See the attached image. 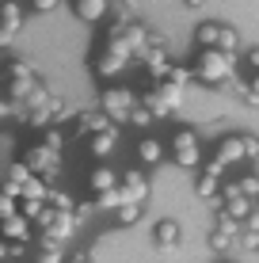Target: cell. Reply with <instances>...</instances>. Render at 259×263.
Segmentation results:
<instances>
[{"mask_svg": "<svg viewBox=\"0 0 259 263\" xmlns=\"http://www.w3.org/2000/svg\"><path fill=\"white\" fill-rule=\"evenodd\" d=\"M168 157L187 172H198L202 168V141L194 138V130H175L172 141H168Z\"/></svg>", "mask_w": 259, "mask_h": 263, "instance_id": "obj_5", "label": "cell"}, {"mask_svg": "<svg viewBox=\"0 0 259 263\" xmlns=\"http://www.w3.org/2000/svg\"><path fill=\"white\" fill-rule=\"evenodd\" d=\"M194 80L206 88H225L236 77V53H221V50H198L194 53Z\"/></svg>", "mask_w": 259, "mask_h": 263, "instance_id": "obj_1", "label": "cell"}, {"mask_svg": "<svg viewBox=\"0 0 259 263\" xmlns=\"http://www.w3.org/2000/svg\"><path fill=\"white\" fill-rule=\"evenodd\" d=\"M133 157H137V164H141V168H156V164H164L168 145L160 141L156 134H141L137 145H133Z\"/></svg>", "mask_w": 259, "mask_h": 263, "instance_id": "obj_8", "label": "cell"}, {"mask_svg": "<svg viewBox=\"0 0 259 263\" xmlns=\"http://www.w3.org/2000/svg\"><path fill=\"white\" fill-rule=\"evenodd\" d=\"M130 61L126 58H118V53H111V50H99L95 53V61H92V69H95V77L99 80H118L122 72H126Z\"/></svg>", "mask_w": 259, "mask_h": 263, "instance_id": "obj_11", "label": "cell"}, {"mask_svg": "<svg viewBox=\"0 0 259 263\" xmlns=\"http://www.w3.org/2000/svg\"><path fill=\"white\" fill-rule=\"evenodd\" d=\"M164 80H168V84H175V88H187L194 80V72H191V65H168Z\"/></svg>", "mask_w": 259, "mask_h": 263, "instance_id": "obj_25", "label": "cell"}, {"mask_svg": "<svg viewBox=\"0 0 259 263\" xmlns=\"http://www.w3.org/2000/svg\"><path fill=\"white\" fill-rule=\"evenodd\" d=\"M122 202H126V191H122V187H118V183H114V187H111V191H103V195H95V210H111V214H114V210H118V206H122Z\"/></svg>", "mask_w": 259, "mask_h": 263, "instance_id": "obj_20", "label": "cell"}, {"mask_svg": "<svg viewBox=\"0 0 259 263\" xmlns=\"http://www.w3.org/2000/svg\"><path fill=\"white\" fill-rule=\"evenodd\" d=\"M240 145H244V160H259V138L255 134H240Z\"/></svg>", "mask_w": 259, "mask_h": 263, "instance_id": "obj_30", "label": "cell"}, {"mask_svg": "<svg viewBox=\"0 0 259 263\" xmlns=\"http://www.w3.org/2000/svg\"><path fill=\"white\" fill-rule=\"evenodd\" d=\"M137 107V92L126 84H111V88H103V96H99V111L107 115V122H114V126H126L130 119V111Z\"/></svg>", "mask_w": 259, "mask_h": 263, "instance_id": "obj_2", "label": "cell"}, {"mask_svg": "<svg viewBox=\"0 0 259 263\" xmlns=\"http://www.w3.org/2000/svg\"><path fill=\"white\" fill-rule=\"evenodd\" d=\"M236 244H240V248H248V252H259V229H248V225H240Z\"/></svg>", "mask_w": 259, "mask_h": 263, "instance_id": "obj_27", "label": "cell"}, {"mask_svg": "<svg viewBox=\"0 0 259 263\" xmlns=\"http://www.w3.org/2000/svg\"><path fill=\"white\" fill-rule=\"evenodd\" d=\"M156 119H153V111H149V107H133L130 111V119H126V126H133V130H141V134H149V126H153Z\"/></svg>", "mask_w": 259, "mask_h": 263, "instance_id": "obj_24", "label": "cell"}, {"mask_svg": "<svg viewBox=\"0 0 259 263\" xmlns=\"http://www.w3.org/2000/svg\"><path fill=\"white\" fill-rule=\"evenodd\" d=\"M19 23H23V8L15 4V0H8V4H0V27H8V31H19Z\"/></svg>", "mask_w": 259, "mask_h": 263, "instance_id": "obj_19", "label": "cell"}, {"mask_svg": "<svg viewBox=\"0 0 259 263\" xmlns=\"http://www.w3.org/2000/svg\"><path fill=\"white\" fill-rule=\"evenodd\" d=\"M73 138H92V134H99V130H107V126H114V122H107V115L103 111H76L73 115Z\"/></svg>", "mask_w": 259, "mask_h": 263, "instance_id": "obj_10", "label": "cell"}, {"mask_svg": "<svg viewBox=\"0 0 259 263\" xmlns=\"http://www.w3.org/2000/svg\"><path fill=\"white\" fill-rule=\"evenodd\" d=\"M57 4H61V0H31L34 12H57Z\"/></svg>", "mask_w": 259, "mask_h": 263, "instance_id": "obj_35", "label": "cell"}, {"mask_svg": "<svg viewBox=\"0 0 259 263\" xmlns=\"http://www.w3.org/2000/svg\"><path fill=\"white\" fill-rule=\"evenodd\" d=\"M4 256H8V248H4V244H0V259H4Z\"/></svg>", "mask_w": 259, "mask_h": 263, "instance_id": "obj_41", "label": "cell"}, {"mask_svg": "<svg viewBox=\"0 0 259 263\" xmlns=\"http://www.w3.org/2000/svg\"><path fill=\"white\" fill-rule=\"evenodd\" d=\"M23 164H27V172L31 176H42L46 183H53L57 179V172H61V153H53V149H46V145H31V149L23 153Z\"/></svg>", "mask_w": 259, "mask_h": 263, "instance_id": "obj_7", "label": "cell"}, {"mask_svg": "<svg viewBox=\"0 0 259 263\" xmlns=\"http://www.w3.org/2000/svg\"><path fill=\"white\" fill-rule=\"evenodd\" d=\"M42 145L53 153H61L65 149V130H57V126H42Z\"/></svg>", "mask_w": 259, "mask_h": 263, "instance_id": "obj_26", "label": "cell"}, {"mask_svg": "<svg viewBox=\"0 0 259 263\" xmlns=\"http://www.w3.org/2000/svg\"><path fill=\"white\" fill-rule=\"evenodd\" d=\"M198 50H221V53H240V34L229 23H198L194 27Z\"/></svg>", "mask_w": 259, "mask_h": 263, "instance_id": "obj_3", "label": "cell"}, {"mask_svg": "<svg viewBox=\"0 0 259 263\" xmlns=\"http://www.w3.org/2000/svg\"><path fill=\"white\" fill-rule=\"evenodd\" d=\"M34 263H65V252H61V244L42 240V244H38V252H34Z\"/></svg>", "mask_w": 259, "mask_h": 263, "instance_id": "obj_23", "label": "cell"}, {"mask_svg": "<svg viewBox=\"0 0 259 263\" xmlns=\"http://www.w3.org/2000/svg\"><path fill=\"white\" fill-rule=\"evenodd\" d=\"M233 244H236V240L229 237V233H221V229H213V233H210V248H213V252H229Z\"/></svg>", "mask_w": 259, "mask_h": 263, "instance_id": "obj_29", "label": "cell"}, {"mask_svg": "<svg viewBox=\"0 0 259 263\" xmlns=\"http://www.w3.org/2000/svg\"><path fill=\"white\" fill-rule=\"evenodd\" d=\"M73 8L84 23H107L111 15V0H73Z\"/></svg>", "mask_w": 259, "mask_h": 263, "instance_id": "obj_15", "label": "cell"}, {"mask_svg": "<svg viewBox=\"0 0 259 263\" xmlns=\"http://www.w3.org/2000/svg\"><path fill=\"white\" fill-rule=\"evenodd\" d=\"M244 225H248V229H259V206H255V210L244 217Z\"/></svg>", "mask_w": 259, "mask_h": 263, "instance_id": "obj_36", "label": "cell"}, {"mask_svg": "<svg viewBox=\"0 0 259 263\" xmlns=\"http://www.w3.org/2000/svg\"><path fill=\"white\" fill-rule=\"evenodd\" d=\"M141 214H145V206H141V202H122L118 210H114V221H118V225H137Z\"/></svg>", "mask_w": 259, "mask_h": 263, "instance_id": "obj_22", "label": "cell"}, {"mask_svg": "<svg viewBox=\"0 0 259 263\" xmlns=\"http://www.w3.org/2000/svg\"><path fill=\"white\" fill-rule=\"evenodd\" d=\"M248 107H259V72H248V92H244Z\"/></svg>", "mask_w": 259, "mask_h": 263, "instance_id": "obj_31", "label": "cell"}, {"mask_svg": "<svg viewBox=\"0 0 259 263\" xmlns=\"http://www.w3.org/2000/svg\"><path fill=\"white\" fill-rule=\"evenodd\" d=\"M84 141H88V157L92 160H107L111 149H114V141H118V126H107V130L92 134V138H84Z\"/></svg>", "mask_w": 259, "mask_h": 263, "instance_id": "obj_12", "label": "cell"}, {"mask_svg": "<svg viewBox=\"0 0 259 263\" xmlns=\"http://www.w3.org/2000/svg\"><path fill=\"white\" fill-rule=\"evenodd\" d=\"M213 160H221V164H244V145H240V134H229V138L217 141V149H213Z\"/></svg>", "mask_w": 259, "mask_h": 263, "instance_id": "obj_13", "label": "cell"}, {"mask_svg": "<svg viewBox=\"0 0 259 263\" xmlns=\"http://www.w3.org/2000/svg\"><path fill=\"white\" fill-rule=\"evenodd\" d=\"M183 4H187V8H202L206 0H183Z\"/></svg>", "mask_w": 259, "mask_h": 263, "instance_id": "obj_39", "label": "cell"}, {"mask_svg": "<svg viewBox=\"0 0 259 263\" xmlns=\"http://www.w3.org/2000/svg\"><path fill=\"white\" fill-rule=\"evenodd\" d=\"M202 172H206V176H217V179H225V164H221V160H206V164H202Z\"/></svg>", "mask_w": 259, "mask_h": 263, "instance_id": "obj_33", "label": "cell"}, {"mask_svg": "<svg viewBox=\"0 0 259 263\" xmlns=\"http://www.w3.org/2000/svg\"><path fill=\"white\" fill-rule=\"evenodd\" d=\"M244 65H248V72H259V46H252L244 53Z\"/></svg>", "mask_w": 259, "mask_h": 263, "instance_id": "obj_34", "label": "cell"}, {"mask_svg": "<svg viewBox=\"0 0 259 263\" xmlns=\"http://www.w3.org/2000/svg\"><path fill=\"white\" fill-rule=\"evenodd\" d=\"M46 206H53V210H65V214H73V210H76V195L57 191V187H50V191H46Z\"/></svg>", "mask_w": 259, "mask_h": 263, "instance_id": "obj_21", "label": "cell"}, {"mask_svg": "<svg viewBox=\"0 0 259 263\" xmlns=\"http://www.w3.org/2000/svg\"><path fill=\"white\" fill-rule=\"evenodd\" d=\"M194 191H198L213 210H221V179L217 176H206V172H198V179H194Z\"/></svg>", "mask_w": 259, "mask_h": 263, "instance_id": "obj_17", "label": "cell"}, {"mask_svg": "<svg viewBox=\"0 0 259 263\" xmlns=\"http://www.w3.org/2000/svg\"><path fill=\"white\" fill-rule=\"evenodd\" d=\"M180 99H183V88L168 84V80H156L145 96H137V103L149 107V111H153V119H168V115L180 111Z\"/></svg>", "mask_w": 259, "mask_h": 263, "instance_id": "obj_4", "label": "cell"}, {"mask_svg": "<svg viewBox=\"0 0 259 263\" xmlns=\"http://www.w3.org/2000/svg\"><path fill=\"white\" fill-rule=\"evenodd\" d=\"M8 42H12V31H8V27H0V46H8Z\"/></svg>", "mask_w": 259, "mask_h": 263, "instance_id": "obj_37", "label": "cell"}, {"mask_svg": "<svg viewBox=\"0 0 259 263\" xmlns=\"http://www.w3.org/2000/svg\"><path fill=\"white\" fill-rule=\"evenodd\" d=\"M65 263H92V259H88V252H76V256H73V259H65Z\"/></svg>", "mask_w": 259, "mask_h": 263, "instance_id": "obj_38", "label": "cell"}, {"mask_svg": "<svg viewBox=\"0 0 259 263\" xmlns=\"http://www.w3.org/2000/svg\"><path fill=\"white\" fill-rule=\"evenodd\" d=\"M34 225L42 229V240H53V244H65L76 229V214H65V210H53V206H42V214L34 217Z\"/></svg>", "mask_w": 259, "mask_h": 263, "instance_id": "obj_6", "label": "cell"}, {"mask_svg": "<svg viewBox=\"0 0 259 263\" xmlns=\"http://www.w3.org/2000/svg\"><path fill=\"white\" fill-rule=\"evenodd\" d=\"M4 237H12V240L27 244V240H31V221H27L23 214H12V217H4Z\"/></svg>", "mask_w": 259, "mask_h": 263, "instance_id": "obj_18", "label": "cell"}, {"mask_svg": "<svg viewBox=\"0 0 259 263\" xmlns=\"http://www.w3.org/2000/svg\"><path fill=\"white\" fill-rule=\"evenodd\" d=\"M114 183H118V172L111 164H92V172H88V195H103Z\"/></svg>", "mask_w": 259, "mask_h": 263, "instance_id": "obj_14", "label": "cell"}, {"mask_svg": "<svg viewBox=\"0 0 259 263\" xmlns=\"http://www.w3.org/2000/svg\"><path fill=\"white\" fill-rule=\"evenodd\" d=\"M153 240L164 252H172L175 244H180V221H175V217H160V221L153 225Z\"/></svg>", "mask_w": 259, "mask_h": 263, "instance_id": "obj_16", "label": "cell"}, {"mask_svg": "<svg viewBox=\"0 0 259 263\" xmlns=\"http://www.w3.org/2000/svg\"><path fill=\"white\" fill-rule=\"evenodd\" d=\"M4 115H8V103H0V119H4Z\"/></svg>", "mask_w": 259, "mask_h": 263, "instance_id": "obj_40", "label": "cell"}, {"mask_svg": "<svg viewBox=\"0 0 259 263\" xmlns=\"http://www.w3.org/2000/svg\"><path fill=\"white\" fill-rule=\"evenodd\" d=\"M118 187L126 191V202H141V206L149 202V191H153V187H149V176L141 168H126L118 176Z\"/></svg>", "mask_w": 259, "mask_h": 263, "instance_id": "obj_9", "label": "cell"}, {"mask_svg": "<svg viewBox=\"0 0 259 263\" xmlns=\"http://www.w3.org/2000/svg\"><path fill=\"white\" fill-rule=\"evenodd\" d=\"M8 72H12V80H23V77H34V69L27 65V61H12L8 65Z\"/></svg>", "mask_w": 259, "mask_h": 263, "instance_id": "obj_32", "label": "cell"}, {"mask_svg": "<svg viewBox=\"0 0 259 263\" xmlns=\"http://www.w3.org/2000/svg\"><path fill=\"white\" fill-rule=\"evenodd\" d=\"M236 187H240V195H248V198H259V176H255V172L240 176V179H236Z\"/></svg>", "mask_w": 259, "mask_h": 263, "instance_id": "obj_28", "label": "cell"}]
</instances>
